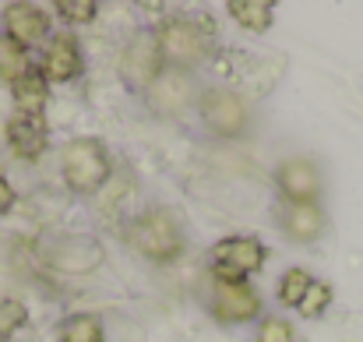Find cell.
I'll use <instances>...</instances> for the list:
<instances>
[{"instance_id": "6da1fadb", "label": "cell", "mask_w": 363, "mask_h": 342, "mask_svg": "<svg viewBox=\"0 0 363 342\" xmlns=\"http://www.w3.org/2000/svg\"><path fill=\"white\" fill-rule=\"evenodd\" d=\"M155 43H159V53L169 67L184 71V67H194L201 64L212 50H216V25L212 18H187V14H177L169 21L159 25L155 32Z\"/></svg>"}, {"instance_id": "7a4b0ae2", "label": "cell", "mask_w": 363, "mask_h": 342, "mask_svg": "<svg viewBox=\"0 0 363 342\" xmlns=\"http://www.w3.org/2000/svg\"><path fill=\"white\" fill-rule=\"evenodd\" d=\"M64 180L78 194H96L110 180V152L96 138H78L64 148Z\"/></svg>"}, {"instance_id": "3957f363", "label": "cell", "mask_w": 363, "mask_h": 342, "mask_svg": "<svg viewBox=\"0 0 363 342\" xmlns=\"http://www.w3.org/2000/svg\"><path fill=\"white\" fill-rule=\"evenodd\" d=\"M130 243H134L145 258L162 261V265H166V261H177V258L184 254V233L177 226V219H173L169 212H159V209H152V212H145V216L134 219Z\"/></svg>"}, {"instance_id": "277c9868", "label": "cell", "mask_w": 363, "mask_h": 342, "mask_svg": "<svg viewBox=\"0 0 363 342\" xmlns=\"http://www.w3.org/2000/svg\"><path fill=\"white\" fill-rule=\"evenodd\" d=\"M264 254L268 250L257 236H226L212 247V272L223 286H237L264 265Z\"/></svg>"}, {"instance_id": "5b68a950", "label": "cell", "mask_w": 363, "mask_h": 342, "mask_svg": "<svg viewBox=\"0 0 363 342\" xmlns=\"http://www.w3.org/2000/svg\"><path fill=\"white\" fill-rule=\"evenodd\" d=\"M198 110H201L205 127L212 134H223V138H240L250 127V103L237 92H226V89H208L201 96Z\"/></svg>"}, {"instance_id": "8992f818", "label": "cell", "mask_w": 363, "mask_h": 342, "mask_svg": "<svg viewBox=\"0 0 363 342\" xmlns=\"http://www.w3.org/2000/svg\"><path fill=\"white\" fill-rule=\"evenodd\" d=\"M121 75L134 92H148V85L162 75V53L155 32H138L121 53Z\"/></svg>"}, {"instance_id": "52a82bcc", "label": "cell", "mask_w": 363, "mask_h": 342, "mask_svg": "<svg viewBox=\"0 0 363 342\" xmlns=\"http://www.w3.org/2000/svg\"><path fill=\"white\" fill-rule=\"evenodd\" d=\"M148 106L162 116H177L184 114L191 103H194V78L187 71H177V67H162V75L148 85Z\"/></svg>"}, {"instance_id": "ba28073f", "label": "cell", "mask_w": 363, "mask_h": 342, "mask_svg": "<svg viewBox=\"0 0 363 342\" xmlns=\"http://www.w3.org/2000/svg\"><path fill=\"white\" fill-rule=\"evenodd\" d=\"M279 180V191H282V202H293V205H303V202H314L321 194V170L314 159H286L275 173Z\"/></svg>"}, {"instance_id": "9c48e42d", "label": "cell", "mask_w": 363, "mask_h": 342, "mask_svg": "<svg viewBox=\"0 0 363 342\" xmlns=\"http://www.w3.org/2000/svg\"><path fill=\"white\" fill-rule=\"evenodd\" d=\"M212 311H216L219 321L240 325V321H250V318L261 314V297H257V289H250L247 282H237V286H223V282H219Z\"/></svg>"}, {"instance_id": "30bf717a", "label": "cell", "mask_w": 363, "mask_h": 342, "mask_svg": "<svg viewBox=\"0 0 363 342\" xmlns=\"http://www.w3.org/2000/svg\"><path fill=\"white\" fill-rule=\"evenodd\" d=\"M85 67L82 60V50H78V39L74 35H53L50 46H46V57H43V78L46 82H71L78 78Z\"/></svg>"}, {"instance_id": "8fae6325", "label": "cell", "mask_w": 363, "mask_h": 342, "mask_svg": "<svg viewBox=\"0 0 363 342\" xmlns=\"http://www.w3.org/2000/svg\"><path fill=\"white\" fill-rule=\"evenodd\" d=\"M4 25H7V39H14L18 46H35L50 35V18L32 4H11L4 11Z\"/></svg>"}, {"instance_id": "7c38bea8", "label": "cell", "mask_w": 363, "mask_h": 342, "mask_svg": "<svg viewBox=\"0 0 363 342\" xmlns=\"http://www.w3.org/2000/svg\"><path fill=\"white\" fill-rule=\"evenodd\" d=\"M7 145L14 148V155L21 159H39L50 145V131H46V120L43 116H11L7 120Z\"/></svg>"}, {"instance_id": "4fadbf2b", "label": "cell", "mask_w": 363, "mask_h": 342, "mask_svg": "<svg viewBox=\"0 0 363 342\" xmlns=\"http://www.w3.org/2000/svg\"><path fill=\"white\" fill-rule=\"evenodd\" d=\"M279 223L286 229V236H293L296 243H311V240H318L325 233V212L318 209V202H303V205L282 202Z\"/></svg>"}, {"instance_id": "5bb4252c", "label": "cell", "mask_w": 363, "mask_h": 342, "mask_svg": "<svg viewBox=\"0 0 363 342\" xmlns=\"http://www.w3.org/2000/svg\"><path fill=\"white\" fill-rule=\"evenodd\" d=\"M11 96L18 103V114L25 116H43L46 103H50V82L43 78V71H25L18 82H11Z\"/></svg>"}, {"instance_id": "9a60e30c", "label": "cell", "mask_w": 363, "mask_h": 342, "mask_svg": "<svg viewBox=\"0 0 363 342\" xmlns=\"http://www.w3.org/2000/svg\"><path fill=\"white\" fill-rule=\"evenodd\" d=\"M230 14L247 32H268L275 21V4L268 0H230Z\"/></svg>"}, {"instance_id": "2e32d148", "label": "cell", "mask_w": 363, "mask_h": 342, "mask_svg": "<svg viewBox=\"0 0 363 342\" xmlns=\"http://www.w3.org/2000/svg\"><path fill=\"white\" fill-rule=\"evenodd\" d=\"M60 342H103V321L96 314H74L60 325Z\"/></svg>"}, {"instance_id": "e0dca14e", "label": "cell", "mask_w": 363, "mask_h": 342, "mask_svg": "<svg viewBox=\"0 0 363 342\" xmlns=\"http://www.w3.org/2000/svg\"><path fill=\"white\" fill-rule=\"evenodd\" d=\"M25 71H28V53H25V46H18L14 39L0 35V78L18 82Z\"/></svg>"}, {"instance_id": "ac0fdd59", "label": "cell", "mask_w": 363, "mask_h": 342, "mask_svg": "<svg viewBox=\"0 0 363 342\" xmlns=\"http://www.w3.org/2000/svg\"><path fill=\"white\" fill-rule=\"evenodd\" d=\"M311 275L303 272V268H289L286 275H282V282H279V297H282V304L286 307H300V300H303V293L311 289Z\"/></svg>"}, {"instance_id": "d6986e66", "label": "cell", "mask_w": 363, "mask_h": 342, "mask_svg": "<svg viewBox=\"0 0 363 342\" xmlns=\"http://www.w3.org/2000/svg\"><path fill=\"white\" fill-rule=\"evenodd\" d=\"M328 304H332V286L314 279V282H311V289L303 293V300H300V307H296V311H300L303 318H321V314L328 311Z\"/></svg>"}, {"instance_id": "ffe728a7", "label": "cell", "mask_w": 363, "mask_h": 342, "mask_svg": "<svg viewBox=\"0 0 363 342\" xmlns=\"http://www.w3.org/2000/svg\"><path fill=\"white\" fill-rule=\"evenodd\" d=\"M25 318H28V311H25V304L21 300H11V297H4L0 300V342L11 339L21 325H25Z\"/></svg>"}, {"instance_id": "44dd1931", "label": "cell", "mask_w": 363, "mask_h": 342, "mask_svg": "<svg viewBox=\"0 0 363 342\" xmlns=\"http://www.w3.org/2000/svg\"><path fill=\"white\" fill-rule=\"evenodd\" d=\"M57 14L64 18V21H78V25H85V21H92L96 14H99V4H92V0H60L57 4Z\"/></svg>"}, {"instance_id": "7402d4cb", "label": "cell", "mask_w": 363, "mask_h": 342, "mask_svg": "<svg viewBox=\"0 0 363 342\" xmlns=\"http://www.w3.org/2000/svg\"><path fill=\"white\" fill-rule=\"evenodd\" d=\"M254 342H296V336H293L289 321H282V318H268V321L257 329V339Z\"/></svg>"}, {"instance_id": "603a6c76", "label": "cell", "mask_w": 363, "mask_h": 342, "mask_svg": "<svg viewBox=\"0 0 363 342\" xmlns=\"http://www.w3.org/2000/svg\"><path fill=\"white\" fill-rule=\"evenodd\" d=\"M14 205V187L7 184V177H0V216Z\"/></svg>"}]
</instances>
